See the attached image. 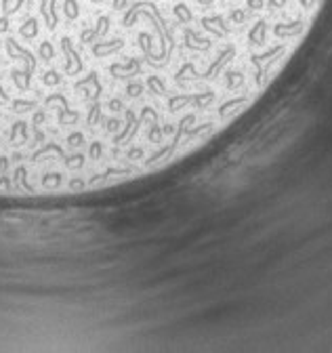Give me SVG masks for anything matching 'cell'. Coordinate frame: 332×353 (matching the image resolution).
<instances>
[{
  "label": "cell",
  "mask_w": 332,
  "mask_h": 353,
  "mask_svg": "<svg viewBox=\"0 0 332 353\" xmlns=\"http://www.w3.org/2000/svg\"><path fill=\"white\" fill-rule=\"evenodd\" d=\"M122 47H124V40H122V38H114V40H101V42H93L91 53H93L97 59H103V57H107V55H114V53H118Z\"/></svg>",
  "instance_id": "obj_12"
},
{
  "label": "cell",
  "mask_w": 332,
  "mask_h": 353,
  "mask_svg": "<svg viewBox=\"0 0 332 353\" xmlns=\"http://www.w3.org/2000/svg\"><path fill=\"white\" fill-rule=\"evenodd\" d=\"M5 49H7V55H9L11 59H15V61H24V63H26V72L34 74L38 61H36V57H34L28 49L21 47V44H19L15 38H7V40H5Z\"/></svg>",
  "instance_id": "obj_4"
},
{
  "label": "cell",
  "mask_w": 332,
  "mask_h": 353,
  "mask_svg": "<svg viewBox=\"0 0 332 353\" xmlns=\"http://www.w3.org/2000/svg\"><path fill=\"white\" fill-rule=\"evenodd\" d=\"M200 26L204 32H208L212 38H227L231 34V28L227 26V19L221 13H212V15H204L200 19Z\"/></svg>",
  "instance_id": "obj_3"
},
{
  "label": "cell",
  "mask_w": 332,
  "mask_h": 353,
  "mask_svg": "<svg viewBox=\"0 0 332 353\" xmlns=\"http://www.w3.org/2000/svg\"><path fill=\"white\" fill-rule=\"evenodd\" d=\"M246 103H248V97H236V99H229V101H225V103H221L217 112H219L221 118H225V116L231 112V109L242 107V105H246Z\"/></svg>",
  "instance_id": "obj_19"
},
{
  "label": "cell",
  "mask_w": 332,
  "mask_h": 353,
  "mask_svg": "<svg viewBox=\"0 0 332 353\" xmlns=\"http://www.w3.org/2000/svg\"><path fill=\"white\" fill-rule=\"evenodd\" d=\"M162 135H164V132H162V126L158 124V120H151V126H149V132H147V139L151 141V143H160L162 141Z\"/></svg>",
  "instance_id": "obj_33"
},
{
  "label": "cell",
  "mask_w": 332,
  "mask_h": 353,
  "mask_svg": "<svg viewBox=\"0 0 332 353\" xmlns=\"http://www.w3.org/2000/svg\"><path fill=\"white\" fill-rule=\"evenodd\" d=\"M63 15L68 17L70 21L78 19V15H80V7H78V0H63Z\"/></svg>",
  "instance_id": "obj_29"
},
{
  "label": "cell",
  "mask_w": 332,
  "mask_h": 353,
  "mask_svg": "<svg viewBox=\"0 0 332 353\" xmlns=\"http://www.w3.org/2000/svg\"><path fill=\"white\" fill-rule=\"evenodd\" d=\"M212 101H214V93L212 91H202V93H196L191 105H196V109H206Z\"/></svg>",
  "instance_id": "obj_22"
},
{
  "label": "cell",
  "mask_w": 332,
  "mask_h": 353,
  "mask_svg": "<svg viewBox=\"0 0 332 353\" xmlns=\"http://www.w3.org/2000/svg\"><path fill=\"white\" fill-rule=\"evenodd\" d=\"M265 7H267V3H265V0H246V9L252 11V13H259Z\"/></svg>",
  "instance_id": "obj_46"
},
{
  "label": "cell",
  "mask_w": 332,
  "mask_h": 353,
  "mask_svg": "<svg viewBox=\"0 0 332 353\" xmlns=\"http://www.w3.org/2000/svg\"><path fill=\"white\" fill-rule=\"evenodd\" d=\"M11 107H13V112H17V114H24V112H30V109H36V107H38V101H28V99H13V101H11Z\"/></svg>",
  "instance_id": "obj_25"
},
{
  "label": "cell",
  "mask_w": 332,
  "mask_h": 353,
  "mask_svg": "<svg viewBox=\"0 0 332 353\" xmlns=\"http://www.w3.org/2000/svg\"><path fill=\"white\" fill-rule=\"evenodd\" d=\"M42 185L44 187H59L61 185V174L59 172H49L42 176Z\"/></svg>",
  "instance_id": "obj_38"
},
{
  "label": "cell",
  "mask_w": 332,
  "mask_h": 353,
  "mask_svg": "<svg viewBox=\"0 0 332 353\" xmlns=\"http://www.w3.org/2000/svg\"><path fill=\"white\" fill-rule=\"evenodd\" d=\"M95 40H97V32H95V28H86V30H82V32H80V42H82V44L95 42Z\"/></svg>",
  "instance_id": "obj_45"
},
{
  "label": "cell",
  "mask_w": 332,
  "mask_h": 353,
  "mask_svg": "<svg viewBox=\"0 0 332 353\" xmlns=\"http://www.w3.org/2000/svg\"><path fill=\"white\" fill-rule=\"evenodd\" d=\"M103 118H101V103L99 101H93V105H91V109H88V116H86V124L88 126H95V124H99Z\"/></svg>",
  "instance_id": "obj_30"
},
{
  "label": "cell",
  "mask_w": 332,
  "mask_h": 353,
  "mask_svg": "<svg viewBox=\"0 0 332 353\" xmlns=\"http://www.w3.org/2000/svg\"><path fill=\"white\" fill-rule=\"evenodd\" d=\"M307 24L305 19H290V21H280V24H274L271 26V34L278 38V40H290V38H297L305 32Z\"/></svg>",
  "instance_id": "obj_5"
},
{
  "label": "cell",
  "mask_w": 332,
  "mask_h": 353,
  "mask_svg": "<svg viewBox=\"0 0 332 353\" xmlns=\"http://www.w3.org/2000/svg\"><path fill=\"white\" fill-rule=\"evenodd\" d=\"M198 3H200L202 7H210V5H214L217 0H198Z\"/></svg>",
  "instance_id": "obj_58"
},
{
  "label": "cell",
  "mask_w": 332,
  "mask_h": 353,
  "mask_svg": "<svg viewBox=\"0 0 332 353\" xmlns=\"http://www.w3.org/2000/svg\"><path fill=\"white\" fill-rule=\"evenodd\" d=\"M57 0H40V15L44 19V26H47L49 30H55L59 26V17H57Z\"/></svg>",
  "instance_id": "obj_13"
},
{
  "label": "cell",
  "mask_w": 332,
  "mask_h": 353,
  "mask_svg": "<svg viewBox=\"0 0 332 353\" xmlns=\"http://www.w3.org/2000/svg\"><path fill=\"white\" fill-rule=\"evenodd\" d=\"M101 153H103V145L101 141H93L91 147H88V158L91 160H99L101 158Z\"/></svg>",
  "instance_id": "obj_43"
},
{
  "label": "cell",
  "mask_w": 332,
  "mask_h": 353,
  "mask_svg": "<svg viewBox=\"0 0 332 353\" xmlns=\"http://www.w3.org/2000/svg\"><path fill=\"white\" fill-rule=\"evenodd\" d=\"M7 101H9V95L5 93V88L0 86V103H7Z\"/></svg>",
  "instance_id": "obj_57"
},
{
  "label": "cell",
  "mask_w": 332,
  "mask_h": 353,
  "mask_svg": "<svg viewBox=\"0 0 332 353\" xmlns=\"http://www.w3.org/2000/svg\"><path fill=\"white\" fill-rule=\"evenodd\" d=\"M74 88H76V91H80V88H86V99H91V101H99V97L103 93V86L99 84L97 72H88L86 78L76 80L74 82Z\"/></svg>",
  "instance_id": "obj_10"
},
{
  "label": "cell",
  "mask_w": 332,
  "mask_h": 353,
  "mask_svg": "<svg viewBox=\"0 0 332 353\" xmlns=\"http://www.w3.org/2000/svg\"><path fill=\"white\" fill-rule=\"evenodd\" d=\"M141 156H143V149L141 147H132L128 151V158H141Z\"/></svg>",
  "instance_id": "obj_53"
},
{
  "label": "cell",
  "mask_w": 332,
  "mask_h": 353,
  "mask_svg": "<svg viewBox=\"0 0 332 353\" xmlns=\"http://www.w3.org/2000/svg\"><path fill=\"white\" fill-rule=\"evenodd\" d=\"M139 72H141V59H135V57H128L124 63H112L109 65V74L116 76V78H122V80L139 76Z\"/></svg>",
  "instance_id": "obj_9"
},
{
  "label": "cell",
  "mask_w": 332,
  "mask_h": 353,
  "mask_svg": "<svg viewBox=\"0 0 332 353\" xmlns=\"http://www.w3.org/2000/svg\"><path fill=\"white\" fill-rule=\"evenodd\" d=\"M84 187H86V183L82 179H72L70 181V189H84Z\"/></svg>",
  "instance_id": "obj_52"
},
{
  "label": "cell",
  "mask_w": 332,
  "mask_h": 353,
  "mask_svg": "<svg viewBox=\"0 0 332 353\" xmlns=\"http://www.w3.org/2000/svg\"><path fill=\"white\" fill-rule=\"evenodd\" d=\"M236 53H238L236 44H233V42H227L225 47L219 51V55L210 61V65L206 68V72H202V74H200V80H212V78H217L221 72H223L225 65H227L231 59H236Z\"/></svg>",
  "instance_id": "obj_1"
},
{
  "label": "cell",
  "mask_w": 332,
  "mask_h": 353,
  "mask_svg": "<svg viewBox=\"0 0 332 353\" xmlns=\"http://www.w3.org/2000/svg\"><path fill=\"white\" fill-rule=\"evenodd\" d=\"M61 51L65 55V72H68L70 76H78L84 70V63H82L78 51L72 47V40L68 36L61 38Z\"/></svg>",
  "instance_id": "obj_6"
},
{
  "label": "cell",
  "mask_w": 332,
  "mask_h": 353,
  "mask_svg": "<svg viewBox=\"0 0 332 353\" xmlns=\"http://www.w3.org/2000/svg\"><path fill=\"white\" fill-rule=\"evenodd\" d=\"M109 30V17L107 15H101L97 19V24H95V32H97V38H103Z\"/></svg>",
  "instance_id": "obj_37"
},
{
  "label": "cell",
  "mask_w": 332,
  "mask_h": 353,
  "mask_svg": "<svg viewBox=\"0 0 332 353\" xmlns=\"http://www.w3.org/2000/svg\"><path fill=\"white\" fill-rule=\"evenodd\" d=\"M63 162H65V166H68V168H82L84 156H82V153H74V156H65Z\"/></svg>",
  "instance_id": "obj_40"
},
{
  "label": "cell",
  "mask_w": 332,
  "mask_h": 353,
  "mask_svg": "<svg viewBox=\"0 0 332 353\" xmlns=\"http://www.w3.org/2000/svg\"><path fill=\"white\" fill-rule=\"evenodd\" d=\"M15 181H19L21 187H24L26 191L34 193V187L28 183V170H26V166H17V170H15Z\"/></svg>",
  "instance_id": "obj_32"
},
{
  "label": "cell",
  "mask_w": 332,
  "mask_h": 353,
  "mask_svg": "<svg viewBox=\"0 0 332 353\" xmlns=\"http://www.w3.org/2000/svg\"><path fill=\"white\" fill-rule=\"evenodd\" d=\"M183 42H185V49L196 51V53H208L212 49V40L208 36H200L189 26L183 28Z\"/></svg>",
  "instance_id": "obj_8"
},
{
  "label": "cell",
  "mask_w": 332,
  "mask_h": 353,
  "mask_svg": "<svg viewBox=\"0 0 332 353\" xmlns=\"http://www.w3.org/2000/svg\"><path fill=\"white\" fill-rule=\"evenodd\" d=\"M126 5H128V0H114V9H116V11L126 9Z\"/></svg>",
  "instance_id": "obj_54"
},
{
  "label": "cell",
  "mask_w": 332,
  "mask_h": 353,
  "mask_svg": "<svg viewBox=\"0 0 332 353\" xmlns=\"http://www.w3.org/2000/svg\"><path fill=\"white\" fill-rule=\"evenodd\" d=\"M193 97L196 93H189V95H174L168 99V109L170 112H179V109H183L185 105H191L193 103Z\"/></svg>",
  "instance_id": "obj_17"
},
{
  "label": "cell",
  "mask_w": 332,
  "mask_h": 353,
  "mask_svg": "<svg viewBox=\"0 0 332 353\" xmlns=\"http://www.w3.org/2000/svg\"><path fill=\"white\" fill-rule=\"evenodd\" d=\"M53 103H59V109H57V120L61 126H68V124H76L80 120V114L70 109V103L65 99V95L61 93H53L44 99V105H53Z\"/></svg>",
  "instance_id": "obj_2"
},
{
  "label": "cell",
  "mask_w": 332,
  "mask_h": 353,
  "mask_svg": "<svg viewBox=\"0 0 332 353\" xmlns=\"http://www.w3.org/2000/svg\"><path fill=\"white\" fill-rule=\"evenodd\" d=\"M137 40H139V47H141V51L145 53V57H147V59L151 61V59H153V53H151V44H153V38H151L149 34L141 32Z\"/></svg>",
  "instance_id": "obj_31"
},
{
  "label": "cell",
  "mask_w": 332,
  "mask_h": 353,
  "mask_svg": "<svg viewBox=\"0 0 332 353\" xmlns=\"http://www.w3.org/2000/svg\"><path fill=\"white\" fill-rule=\"evenodd\" d=\"M265 3H267V7L274 9V11H282V9L288 7L290 0H265Z\"/></svg>",
  "instance_id": "obj_48"
},
{
  "label": "cell",
  "mask_w": 332,
  "mask_h": 353,
  "mask_svg": "<svg viewBox=\"0 0 332 353\" xmlns=\"http://www.w3.org/2000/svg\"><path fill=\"white\" fill-rule=\"evenodd\" d=\"M38 57L42 59V61H53L55 59V47L49 42V40H42L40 44H38Z\"/></svg>",
  "instance_id": "obj_24"
},
{
  "label": "cell",
  "mask_w": 332,
  "mask_h": 353,
  "mask_svg": "<svg viewBox=\"0 0 332 353\" xmlns=\"http://www.w3.org/2000/svg\"><path fill=\"white\" fill-rule=\"evenodd\" d=\"M51 151H55V153H57V156H59V158H65V153H63V149H61V147H59L57 143H47V145H44V147H40L38 151H34V153H32V160H34V162H38V160H40V158L44 156V153H51Z\"/></svg>",
  "instance_id": "obj_23"
},
{
  "label": "cell",
  "mask_w": 332,
  "mask_h": 353,
  "mask_svg": "<svg viewBox=\"0 0 332 353\" xmlns=\"http://www.w3.org/2000/svg\"><path fill=\"white\" fill-rule=\"evenodd\" d=\"M19 135H21V139H24V141H28V124H26L24 120H19V122H15V124H13L11 132H9L11 143H13V141H17V137H19Z\"/></svg>",
  "instance_id": "obj_26"
},
{
  "label": "cell",
  "mask_w": 332,
  "mask_h": 353,
  "mask_svg": "<svg viewBox=\"0 0 332 353\" xmlns=\"http://www.w3.org/2000/svg\"><path fill=\"white\" fill-rule=\"evenodd\" d=\"M126 93H128V97H141L143 95V84L141 82H128V86H126Z\"/></svg>",
  "instance_id": "obj_42"
},
{
  "label": "cell",
  "mask_w": 332,
  "mask_h": 353,
  "mask_svg": "<svg viewBox=\"0 0 332 353\" xmlns=\"http://www.w3.org/2000/svg\"><path fill=\"white\" fill-rule=\"evenodd\" d=\"M91 3H95V5H99V3H103V0H91Z\"/></svg>",
  "instance_id": "obj_59"
},
{
  "label": "cell",
  "mask_w": 332,
  "mask_h": 353,
  "mask_svg": "<svg viewBox=\"0 0 332 353\" xmlns=\"http://www.w3.org/2000/svg\"><path fill=\"white\" fill-rule=\"evenodd\" d=\"M172 15L177 17V21H179V24H191V21H193V13H191V9L185 3L174 5L172 7Z\"/></svg>",
  "instance_id": "obj_20"
},
{
  "label": "cell",
  "mask_w": 332,
  "mask_h": 353,
  "mask_svg": "<svg viewBox=\"0 0 332 353\" xmlns=\"http://www.w3.org/2000/svg\"><path fill=\"white\" fill-rule=\"evenodd\" d=\"M193 122H196V114H187V116H183V118L179 120V124H177V128H174V135H172V145H174V147L179 145L181 137L185 135V128L191 126Z\"/></svg>",
  "instance_id": "obj_15"
},
{
  "label": "cell",
  "mask_w": 332,
  "mask_h": 353,
  "mask_svg": "<svg viewBox=\"0 0 332 353\" xmlns=\"http://www.w3.org/2000/svg\"><path fill=\"white\" fill-rule=\"evenodd\" d=\"M68 143L72 147H80V145H84V135L82 132H72V135L68 137Z\"/></svg>",
  "instance_id": "obj_47"
},
{
  "label": "cell",
  "mask_w": 332,
  "mask_h": 353,
  "mask_svg": "<svg viewBox=\"0 0 332 353\" xmlns=\"http://www.w3.org/2000/svg\"><path fill=\"white\" fill-rule=\"evenodd\" d=\"M24 3H26V0H3V3H0V5H3V15H13V13H17L21 7H24Z\"/></svg>",
  "instance_id": "obj_34"
},
{
  "label": "cell",
  "mask_w": 332,
  "mask_h": 353,
  "mask_svg": "<svg viewBox=\"0 0 332 353\" xmlns=\"http://www.w3.org/2000/svg\"><path fill=\"white\" fill-rule=\"evenodd\" d=\"M124 126L116 132V137H114V143L116 145H124V143H130L132 139H135V135L139 132V124H137V116L132 109H124Z\"/></svg>",
  "instance_id": "obj_7"
},
{
  "label": "cell",
  "mask_w": 332,
  "mask_h": 353,
  "mask_svg": "<svg viewBox=\"0 0 332 353\" xmlns=\"http://www.w3.org/2000/svg\"><path fill=\"white\" fill-rule=\"evenodd\" d=\"M107 109H109V112H114V114L122 112V109H124L122 99H109V101H107Z\"/></svg>",
  "instance_id": "obj_49"
},
{
  "label": "cell",
  "mask_w": 332,
  "mask_h": 353,
  "mask_svg": "<svg viewBox=\"0 0 332 353\" xmlns=\"http://www.w3.org/2000/svg\"><path fill=\"white\" fill-rule=\"evenodd\" d=\"M130 172H132V168H107L105 172H101V174L93 176V179L88 181V183H95L97 179H105V176H109V174H130Z\"/></svg>",
  "instance_id": "obj_39"
},
{
  "label": "cell",
  "mask_w": 332,
  "mask_h": 353,
  "mask_svg": "<svg viewBox=\"0 0 332 353\" xmlns=\"http://www.w3.org/2000/svg\"><path fill=\"white\" fill-rule=\"evenodd\" d=\"M147 86H149V91L153 95H166V84L160 76H149L147 78Z\"/></svg>",
  "instance_id": "obj_28"
},
{
  "label": "cell",
  "mask_w": 332,
  "mask_h": 353,
  "mask_svg": "<svg viewBox=\"0 0 332 353\" xmlns=\"http://www.w3.org/2000/svg\"><path fill=\"white\" fill-rule=\"evenodd\" d=\"M267 34H269V24L267 19H257L255 24L250 26L246 38L250 47H265L267 44Z\"/></svg>",
  "instance_id": "obj_11"
},
{
  "label": "cell",
  "mask_w": 332,
  "mask_h": 353,
  "mask_svg": "<svg viewBox=\"0 0 332 353\" xmlns=\"http://www.w3.org/2000/svg\"><path fill=\"white\" fill-rule=\"evenodd\" d=\"M246 19H248V11H246V9H231L229 21H231L233 26H242Z\"/></svg>",
  "instance_id": "obj_35"
},
{
  "label": "cell",
  "mask_w": 332,
  "mask_h": 353,
  "mask_svg": "<svg viewBox=\"0 0 332 353\" xmlns=\"http://www.w3.org/2000/svg\"><path fill=\"white\" fill-rule=\"evenodd\" d=\"M9 168V158H0V172H7Z\"/></svg>",
  "instance_id": "obj_56"
},
{
  "label": "cell",
  "mask_w": 332,
  "mask_h": 353,
  "mask_svg": "<svg viewBox=\"0 0 332 353\" xmlns=\"http://www.w3.org/2000/svg\"><path fill=\"white\" fill-rule=\"evenodd\" d=\"M19 34H21V38H26V40L36 38V36H38V19H36V17H28L24 24H21Z\"/></svg>",
  "instance_id": "obj_16"
},
{
  "label": "cell",
  "mask_w": 332,
  "mask_h": 353,
  "mask_svg": "<svg viewBox=\"0 0 332 353\" xmlns=\"http://www.w3.org/2000/svg\"><path fill=\"white\" fill-rule=\"evenodd\" d=\"M11 78L15 82V86L19 88V91H28L30 88V82H32V74L26 72V70H13L11 72Z\"/></svg>",
  "instance_id": "obj_18"
},
{
  "label": "cell",
  "mask_w": 332,
  "mask_h": 353,
  "mask_svg": "<svg viewBox=\"0 0 332 353\" xmlns=\"http://www.w3.org/2000/svg\"><path fill=\"white\" fill-rule=\"evenodd\" d=\"M101 122H103V126H105L107 132H118V130L122 128V122H120L118 118H107V120L103 118Z\"/></svg>",
  "instance_id": "obj_44"
},
{
  "label": "cell",
  "mask_w": 332,
  "mask_h": 353,
  "mask_svg": "<svg viewBox=\"0 0 332 353\" xmlns=\"http://www.w3.org/2000/svg\"><path fill=\"white\" fill-rule=\"evenodd\" d=\"M212 122H204V124H198V126H193V128H185V135L187 137H198V135H202V132H208V130H212Z\"/></svg>",
  "instance_id": "obj_36"
},
{
  "label": "cell",
  "mask_w": 332,
  "mask_h": 353,
  "mask_svg": "<svg viewBox=\"0 0 332 353\" xmlns=\"http://www.w3.org/2000/svg\"><path fill=\"white\" fill-rule=\"evenodd\" d=\"M42 82L47 84V86H55V84H59V82H61V76H59V72H57V70H49L47 74L42 76Z\"/></svg>",
  "instance_id": "obj_41"
},
{
  "label": "cell",
  "mask_w": 332,
  "mask_h": 353,
  "mask_svg": "<svg viewBox=\"0 0 332 353\" xmlns=\"http://www.w3.org/2000/svg\"><path fill=\"white\" fill-rule=\"evenodd\" d=\"M174 149H177V147H174L172 143H168V145H164V147H160L158 151H153V153H151V156H149V158L145 160V164H147V166H151V164H156L158 160H162V158H166V156H168V153H170V151H174Z\"/></svg>",
  "instance_id": "obj_27"
},
{
  "label": "cell",
  "mask_w": 332,
  "mask_h": 353,
  "mask_svg": "<svg viewBox=\"0 0 332 353\" xmlns=\"http://www.w3.org/2000/svg\"><path fill=\"white\" fill-rule=\"evenodd\" d=\"M174 128L177 126H172V124H164L162 126V132H164V135H174Z\"/></svg>",
  "instance_id": "obj_55"
},
{
  "label": "cell",
  "mask_w": 332,
  "mask_h": 353,
  "mask_svg": "<svg viewBox=\"0 0 332 353\" xmlns=\"http://www.w3.org/2000/svg\"><path fill=\"white\" fill-rule=\"evenodd\" d=\"M44 118H47V112H44V109H38V112L34 114V120H32L34 126H38L40 122H44Z\"/></svg>",
  "instance_id": "obj_50"
},
{
  "label": "cell",
  "mask_w": 332,
  "mask_h": 353,
  "mask_svg": "<svg viewBox=\"0 0 332 353\" xmlns=\"http://www.w3.org/2000/svg\"><path fill=\"white\" fill-rule=\"evenodd\" d=\"M9 26H11V24H9V17L3 15V17H0V34H5V32L9 30Z\"/></svg>",
  "instance_id": "obj_51"
},
{
  "label": "cell",
  "mask_w": 332,
  "mask_h": 353,
  "mask_svg": "<svg viewBox=\"0 0 332 353\" xmlns=\"http://www.w3.org/2000/svg\"><path fill=\"white\" fill-rule=\"evenodd\" d=\"M185 80H200V72L196 70V65H193L191 61L183 63V65H181V70L174 74V82L179 84V86H183V84H185Z\"/></svg>",
  "instance_id": "obj_14"
},
{
  "label": "cell",
  "mask_w": 332,
  "mask_h": 353,
  "mask_svg": "<svg viewBox=\"0 0 332 353\" xmlns=\"http://www.w3.org/2000/svg\"><path fill=\"white\" fill-rule=\"evenodd\" d=\"M225 78V86L229 88V91H233V88H240L242 84H244V74H242L240 70H227L223 74Z\"/></svg>",
  "instance_id": "obj_21"
}]
</instances>
